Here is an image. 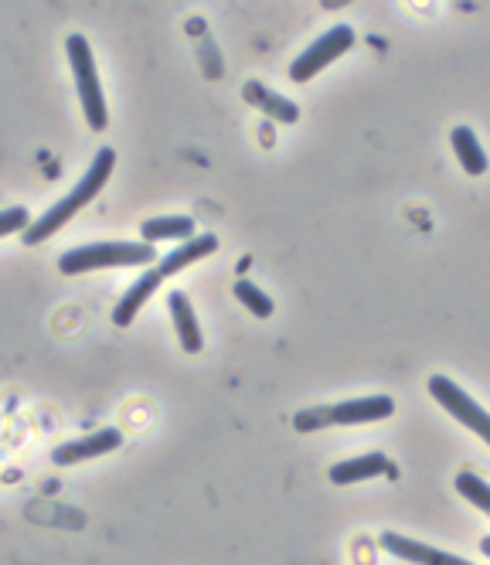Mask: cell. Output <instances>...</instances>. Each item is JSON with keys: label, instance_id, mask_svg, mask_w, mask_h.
I'll return each instance as SVG.
<instances>
[{"label": "cell", "instance_id": "16", "mask_svg": "<svg viewBox=\"0 0 490 565\" xmlns=\"http://www.w3.org/2000/svg\"><path fill=\"white\" fill-rule=\"evenodd\" d=\"M457 491H460L473 508H480V511L490 518V483H487V480H480V477L470 473V470H460V473H457Z\"/></svg>", "mask_w": 490, "mask_h": 565}, {"label": "cell", "instance_id": "19", "mask_svg": "<svg viewBox=\"0 0 490 565\" xmlns=\"http://www.w3.org/2000/svg\"><path fill=\"white\" fill-rule=\"evenodd\" d=\"M28 232L31 228V218L24 209H8L4 215H0V235H14V232Z\"/></svg>", "mask_w": 490, "mask_h": 565}, {"label": "cell", "instance_id": "7", "mask_svg": "<svg viewBox=\"0 0 490 565\" xmlns=\"http://www.w3.org/2000/svg\"><path fill=\"white\" fill-rule=\"evenodd\" d=\"M382 548L392 552L395 558L408 562V565H473L460 555H449V552H439L426 542H416V539H405V535H395V532H382Z\"/></svg>", "mask_w": 490, "mask_h": 565}, {"label": "cell", "instance_id": "13", "mask_svg": "<svg viewBox=\"0 0 490 565\" xmlns=\"http://www.w3.org/2000/svg\"><path fill=\"white\" fill-rule=\"evenodd\" d=\"M242 99H245V103H253V106H259L263 113H269L273 119H279V124H294V119L300 116L297 103H290V99L279 96V93H269L263 83H245V86H242Z\"/></svg>", "mask_w": 490, "mask_h": 565}, {"label": "cell", "instance_id": "3", "mask_svg": "<svg viewBox=\"0 0 490 565\" xmlns=\"http://www.w3.org/2000/svg\"><path fill=\"white\" fill-rule=\"evenodd\" d=\"M68 62H72V72H75V89H78V99H82V109H86V119H89V130H106L109 124V106H106V96H103V83H99V72H96V58H93V49L82 34H72L68 42Z\"/></svg>", "mask_w": 490, "mask_h": 565}, {"label": "cell", "instance_id": "1", "mask_svg": "<svg viewBox=\"0 0 490 565\" xmlns=\"http://www.w3.org/2000/svg\"><path fill=\"white\" fill-rule=\"evenodd\" d=\"M113 168H116V153L109 150V147H103V150H96V157H93V164H89V171L78 178V184L58 201V205H52L45 215L41 218H34L31 222V228L24 232V242L28 246H38V242H45V238H52L65 222H72L82 209L89 205V201L103 191V184L109 181V174H113Z\"/></svg>", "mask_w": 490, "mask_h": 565}, {"label": "cell", "instance_id": "18", "mask_svg": "<svg viewBox=\"0 0 490 565\" xmlns=\"http://www.w3.org/2000/svg\"><path fill=\"white\" fill-rule=\"evenodd\" d=\"M294 426L300 433H313V429H323V426H331V409L320 406V409H307V413H297Z\"/></svg>", "mask_w": 490, "mask_h": 565}, {"label": "cell", "instance_id": "11", "mask_svg": "<svg viewBox=\"0 0 490 565\" xmlns=\"http://www.w3.org/2000/svg\"><path fill=\"white\" fill-rule=\"evenodd\" d=\"M219 249V238L215 235H194V238H188V242H181V246L174 249V253H168L160 263H157V269H160V276L168 279V276H178L184 266H191V263H198V259H204V256H212Z\"/></svg>", "mask_w": 490, "mask_h": 565}, {"label": "cell", "instance_id": "5", "mask_svg": "<svg viewBox=\"0 0 490 565\" xmlns=\"http://www.w3.org/2000/svg\"><path fill=\"white\" fill-rule=\"evenodd\" d=\"M429 395L439 402V406L464 423V429H473L483 443H490V413H483L477 402L454 382V379H446V375H433L429 379Z\"/></svg>", "mask_w": 490, "mask_h": 565}, {"label": "cell", "instance_id": "4", "mask_svg": "<svg viewBox=\"0 0 490 565\" xmlns=\"http://www.w3.org/2000/svg\"><path fill=\"white\" fill-rule=\"evenodd\" d=\"M354 49V28L351 24H334L327 34H320L313 45H307L300 52V58H294L290 65V78L294 83H310L317 72H323L331 62H338L341 55H348Z\"/></svg>", "mask_w": 490, "mask_h": 565}, {"label": "cell", "instance_id": "6", "mask_svg": "<svg viewBox=\"0 0 490 565\" xmlns=\"http://www.w3.org/2000/svg\"><path fill=\"white\" fill-rule=\"evenodd\" d=\"M119 443H122V429L106 426V429H96V433L82 436V439L62 443V447H55L52 460H55V467H75V463H82V460H93V457L113 454V450L119 447Z\"/></svg>", "mask_w": 490, "mask_h": 565}, {"label": "cell", "instance_id": "10", "mask_svg": "<svg viewBox=\"0 0 490 565\" xmlns=\"http://www.w3.org/2000/svg\"><path fill=\"white\" fill-rule=\"evenodd\" d=\"M388 470H392L388 467V457H382V454H364V457H351V460L334 463L331 470H327V477H331V483H338V488H348V483L372 480V477H382Z\"/></svg>", "mask_w": 490, "mask_h": 565}, {"label": "cell", "instance_id": "17", "mask_svg": "<svg viewBox=\"0 0 490 565\" xmlns=\"http://www.w3.org/2000/svg\"><path fill=\"white\" fill-rule=\"evenodd\" d=\"M235 297H238V303L249 307L256 317H273V297L263 294V290L256 287V282H249V279H235Z\"/></svg>", "mask_w": 490, "mask_h": 565}, {"label": "cell", "instance_id": "14", "mask_svg": "<svg viewBox=\"0 0 490 565\" xmlns=\"http://www.w3.org/2000/svg\"><path fill=\"white\" fill-rule=\"evenodd\" d=\"M140 235H143V242H150V246H157V242H188V238H194V218H188V215H171V218H147L143 225H140Z\"/></svg>", "mask_w": 490, "mask_h": 565}, {"label": "cell", "instance_id": "12", "mask_svg": "<svg viewBox=\"0 0 490 565\" xmlns=\"http://www.w3.org/2000/svg\"><path fill=\"white\" fill-rule=\"evenodd\" d=\"M168 307H171V317H174V328H178L181 348H184L188 354H198V351L204 348V338H201V328H198V317H194L191 300H188L181 290H174V294L168 297Z\"/></svg>", "mask_w": 490, "mask_h": 565}, {"label": "cell", "instance_id": "9", "mask_svg": "<svg viewBox=\"0 0 490 565\" xmlns=\"http://www.w3.org/2000/svg\"><path fill=\"white\" fill-rule=\"evenodd\" d=\"M163 287V276H160V269L153 266V269H147V273H140L137 276V282L119 297V303L113 307V324L116 328H130L134 320H137V313L143 310V303L157 294Z\"/></svg>", "mask_w": 490, "mask_h": 565}, {"label": "cell", "instance_id": "15", "mask_svg": "<svg viewBox=\"0 0 490 565\" xmlns=\"http://www.w3.org/2000/svg\"><path fill=\"white\" fill-rule=\"evenodd\" d=\"M449 143H454V153L460 160V168L470 174V178H480L487 174V153L477 140V134L470 127H457L454 134H449Z\"/></svg>", "mask_w": 490, "mask_h": 565}, {"label": "cell", "instance_id": "8", "mask_svg": "<svg viewBox=\"0 0 490 565\" xmlns=\"http://www.w3.org/2000/svg\"><path fill=\"white\" fill-rule=\"evenodd\" d=\"M395 413V402L388 395H368V398H348L331 406V426H361L379 423Z\"/></svg>", "mask_w": 490, "mask_h": 565}, {"label": "cell", "instance_id": "20", "mask_svg": "<svg viewBox=\"0 0 490 565\" xmlns=\"http://www.w3.org/2000/svg\"><path fill=\"white\" fill-rule=\"evenodd\" d=\"M480 552H483V555L490 558V535H487V539H480Z\"/></svg>", "mask_w": 490, "mask_h": 565}, {"label": "cell", "instance_id": "2", "mask_svg": "<svg viewBox=\"0 0 490 565\" xmlns=\"http://www.w3.org/2000/svg\"><path fill=\"white\" fill-rule=\"evenodd\" d=\"M157 249L150 242H93V246L68 249L58 259L62 276H82L93 269H127V266H150Z\"/></svg>", "mask_w": 490, "mask_h": 565}]
</instances>
